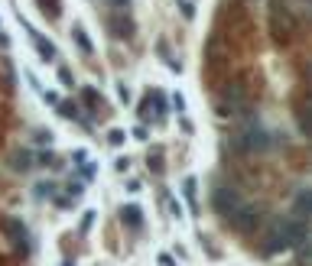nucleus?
I'll use <instances>...</instances> for the list:
<instances>
[{"instance_id":"nucleus-1","label":"nucleus","mask_w":312,"mask_h":266,"mask_svg":"<svg viewBox=\"0 0 312 266\" xmlns=\"http://www.w3.org/2000/svg\"><path fill=\"white\" fill-rule=\"evenodd\" d=\"M270 130H264L260 127V120H244V127L231 136V146L237 149V153H244V156H260V153H267L270 149Z\"/></svg>"},{"instance_id":"nucleus-2","label":"nucleus","mask_w":312,"mask_h":266,"mask_svg":"<svg viewBox=\"0 0 312 266\" xmlns=\"http://www.w3.org/2000/svg\"><path fill=\"white\" fill-rule=\"evenodd\" d=\"M241 204H244V195L237 192V188H231V185H218L215 192H211V208H215L221 218H231Z\"/></svg>"},{"instance_id":"nucleus-3","label":"nucleus","mask_w":312,"mask_h":266,"mask_svg":"<svg viewBox=\"0 0 312 266\" xmlns=\"http://www.w3.org/2000/svg\"><path fill=\"white\" fill-rule=\"evenodd\" d=\"M260 218H264V208H260V204L244 201L228 221H231L234 231H241V234H254V231H257V224H260Z\"/></svg>"},{"instance_id":"nucleus-4","label":"nucleus","mask_w":312,"mask_h":266,"mask_svg":"<svg viewBox=\"0 0 312 266\" xmlns=\"http://www.w3.org/2000/svg\"><path fill=\"white\" fill-rule=\"evenodd\" d=\"M221 98H225V104H228V107H231V110H241V107H247V85H244V81H237V78H234V81H228V85L225 88H221Z\"/></svg>"},{"instance_id":"nucleus-5","label":"nucleus","mask_w":312,"mask_h":266,"mask_svg":"<svg viewBox=\"0 0 312 266\" xmlns=\"http://www.w3.org/2000/svg\"><path fill=\"white\" fill-rule=\"evenodd\" d=\"M23 30H26V33H30V39H33V46H36V49H39V59H42V62H52V59H55V42H49V39H46V36H42V33H36V30H33V26H30V23H23Z\"/></svg>"},{"instance_id":"nucleus-6","label":"nucleus","mask_w":312,"mask_h":266,"mask_svg":"<svg viewBox=\"0 0 312 266\" xmlns=\"http://www.w3.org/2000/svg\"><path fill=\"white\" fill-rule=\"evenodd\" d=\"M7 231H10V240L20 247V250H30V231L20 218H7Z\"/></svg>"},{"instance_id":"nucleus-7","label":"nucleus","mask_w":312,"mask_h":266,"mask_svg":"<svg viewBox=\"0 0 312 266\" xmlns=\"http://www.w3.org/2000/svg\"><path fill=\"white\" fill-rule=\"evenodd\" d=\"M120 221H124L130 231H140V227H143V211H140V204H137V201L124 204V208H120Z\"/></svg>"},{"instance_id":"nucleus-8","label":"nucleus","mask_w":312,"mask_h":266,"mask_svg":"<svg viewBox=\"0 0 312 266\" xmlns=\"http://www.w3.org/2000/svg\"><path fill=\"white\" fill-rule=\"evenodd\" d=\"M72 39L78 42V49H81V52H85V55H91V52H94V42L88 39V33L81 30V26H78V23H75V30H72Z\"/></svg>"},{"instance_id":"nucleus-9","label":"nucleus","mask_w":312,"mask_h":266,"mask_svg":"<svg viewBox=\"0 0 312 266\" xmlns=\"http://www.w3.org/2000/svg\"><path fill=\"white\" fill-rule=\"evenodd\" d=\"M182 192H186L189 208H192V211H198V208H195V204H198V198H195V192H198V179H192V175H189V179L182 182Z\"/></svg>"},{"instance_id":"nucleus-10","label":"nucleus","mask_w":312,"mask_h":266,"mask_svg":"<svg viewBox=\"0 0 312 266\" xmlns=\"http://www.w3.org/2000/svg\"><path fill=\"white\" fill-rule=\"evenodd\" d=\"M309 204H312V198H309V192L303 188V192L296 195V204H293V211H296L299 221H306V214H309Z\"/></svg>"},{"instance_id":"nucleus-11","label":"nucleus","mask_w":312,"mask_h":266,"mask_svg":"<svg viewBox=\"0 0 312 266\" xmlns=\"http://www.w3.org/2000/svg\"><path fill=\"white\" fill-rule=\"evenodd\" d=\"M156 49H159V59H163V62L169 65L172 71H182V62H176V59L169 55V42H166V39H159V42H156Z\"/></svg>"},{"instance_id":"nucleus-12","label":"nucleus","mask_w":312,"mask_h":266,"mask_svg":"<svg viewBox=\"0 0 312 266\" xmlns=\"http://www.w3.org/2000/svg\"><path fill=\"white\" fill-rule=\"evenodd\" d=\"M81 101H85V107L88 110H98V107H101V94H98V91H94V88H81Z\"/></svg>"},{"instance_id":"nucleus-13","label":"nucleus","mask_w":312,"mask_h":266,"mask_svg":"<svg viewBox=\"0 0 312 266\" xmlns=\"http://www.w3.org/2000/svg\"><path fill=\"white\" fill-rule=\"evenodd\" d=\"M114 33L130 39V36H133V20H130V16H127V20H124V16H114Z\"/></svg>"},{"instance_id":"nucleus-14","label":"nucleus","mask_w":312,"mask_h":266,"mask_svg":"<svg viewBox=\"0 0 312 266\" xmlns=\"http://www.w3.org/2000/svg\"><path fill=\"white\" fill-rule=\"evenodd\" d=\"M147 98H150V104H153L156 117H163V114H166V94L163 91H147Z\"/></svg>"},{"instance_id":"nucleus-15","label":"nucleus","mask_w":312,"mask_h":266,"mask_svg":"<svg viewBox=\"0 0 312 266\" xmlns=\"http://www.w3.org/2000/svg\"><path fill=\"white\" fill-rule=\"evenodd\" d=\"M30 166H33V153H30V149L13 153V169H30Z\"/></svg>"},{"instance_id":"nucleus-16","label":"nucleus","mask_w":312,"mask_h":266,"mask_svg":"<svg viewBox=\"0 0 312 266\" xmlns=\"http://www.w3.org/2000/svg\"><path fill=\"white\" fill-rule=\"evenodd\" d=\"M39 10H42V13H46V16H52V20H55V16H59V13H62V7H59L55 0H39Z\"/></svg>"},{"instance_id":"nucleus-17","label":"nucleus","mask_w":312,"mask_h":266,"mask_svg":"<svg viewBox=\"0 0 312 266\" xmlns=\"http://www.w3.org/2000/svg\"><path fill=\"white\" fill-rule=\"evenodd\" d=\"M33 163H39V166H59V159H55L52 149H42V153H36V159H33Z\"/></svg>"},{"instance_id":"nucleus-18","label":"nucleus","mask_w":312,"mask_h":266,"mask_svg":"<svg viewBox=\"0 0 312 266\" xmlns=\"http://www.w3.org/2000/svg\"><path fill=\"white\" fill-rule=\"evenodd\" d=\"M124 140H127V133L120 130V127H114V130L108 133V143H111V146H120V143H124Z\"/></svg>"},{"instance_id":"nucleus-19","label":"nucleus","mask_w":312,"mask_h":266,"mask_svg":"<svg viewBox=\"0 0 312 266\" xmlns=\"http://www.w3.org/2000/svg\"><path fill=\"white\" fill-rule=\"evenodd\" d=\"M169 101H172V107L179 110V114H186V94H182V91H176V94L169 98Z\"/></svg>"},{"instance_id":"nucleus-20","label":"nucleus","mask_w":312,"mask_h":266,"mask_svg":"<svg viewBox=\"0 0 312 266\" xmlns=\"http://www.w3.org/2000/svg\"><path fill=\"white\" fill-rule=\"evenodd\" d=\"M147 166H150V169H153L156 175H159V172H163V169H166V166H163V159H159V153H153V156L147 159Z\"/></svg>"},{"instance_id":"nucleus-21","label":"nucleus","mask_w":312,"mask_h":266,"mask_svg":"<svg viewBox=\"0 0 312 266\" xmlns=\"http://www.w3.org/2000/svg\"><path fill=\"white\" fill-rule=\"evenodd\" d=\"M299 133H309V114H306V104H299Z\"/></svg>"},{"instance_id":"nucleus-22","label":"nucleus","mask_w":312,"mask_h":266,"mask_svg":"<svg viewBox=\"0 0 312 266\" xmlns=\"http://www.w3.org/2000/svg\"><path fill=\"white\" fill-rule=\"evenodd\" d=\"M117 98H120L124 104H130V88H127L124 81H117Z\"/></svg>"},{"instance_id":"nucleus-23","label":"nucleus","mask_w":312,"mask_h":266,"mask_svg":"<svg viewBox=\"0 0 312 266\" xmlns=\"http://www.w3.org/2000/svg\"><path fill=\"white\" fill-rule=\"evenodd\" d=\"M166 204H169V214H172V218H182V204L176 201V198H166Z\"/></svg>"},{"instance_id":"nucleus-24","label":"nucleus","mask_w":312,"mask_h":266,"mask_svg":"<svg viewBox=\"0 0 312 266\" xmlns=\"http://www.w3.org/2000/svg\"><path fill=\"white\" fill-rule=\"evenodd\" d=\"M81 192H85V185H81V182H78V179H72V182H69V195L81 198Z\"/></svg>"},{"instance_id":"nucleus-25","label":"nucleus","mask_w":312,"mask_h":266,"mask_svg":"<svg viewBox=\"0 0 312 266\" xmlns=\"http://www.w3.org/2000/svg\"><path fill=\"white\" fill-rule=\"evenodd\" d=\"M72 159H75V166H85V163H88V149H75V153H72Z\"/></svg>"},{"instance_id":"nucleus-26","label":"nucleus","mask_w":312,"mask_h":266,"mask_svg":"<svg viewBox=\"0 0 312 266\" xmlns=\"http://www.w3.org/2000/svg\"><path fill=\"white\" fill-rule=\"evenodd\" d=\"M179 7H182V16H186V20H192V16H195V7H192V0H182Z\"/></svg>"},{"instance_id":"nucleus-27","label":"nucleus","mask_w":312,"mask_h":266,"mask_svg":"<svg viewBox=\"0 0 312 266\" xmlns=\"http://www.w3.org/2000/svg\"><path fill=\"white\" fill-rule=\"evenodd\" d=\"M59 81H62L65 88H69V85H75V78H72V71H69V68H59Z\"/></svg>"},{"instance_id":"nucleus-28","label":"nucleus","mask_w":312,"mask_h":266,"mask_svg":"<svg viewBox=\"0 0 312 266\" xmlns=\"http://www.w3.org/2000/svg\"><path fill=\"white\" fill-rule=\"evenodd\" d=\"M91 224H94V211H88L85 218H81V234H88V231H91Z\"/></svg>"},{"instance_id":"nucleus-29","label":"nucleus","mask_w":312,"mask_h":266,"mask_svg":"<svg viewBox=\"0 0 312 266\" xmlns=\"http://www.w3.org/2000/svg\"><path fill=\"white\" fill-rule=\"evenodd\" d=\"M133 136H137L140 143H147L150 140V130H147V127H133Z\"/></svg>"},{"instance_id":"nucleus-30","label":"nucleus","mask_w":312,"mask_h":266,"mask_svg":"<svg viewBox=\"0 0 312 266\" xmlns=\"http://www.w3.org/2000/svg\"><path fill=\"white\" fill-rule=\"evenodd\" d=\"M156 260H159V266H176V260H172V253H159V257H156Z\"/></svg>"},{"instance_id":"nucleus-31","label":"nucleus","mask_w":312,"mask_h":266,"mask_svg":"<svg viewBox=\"0 0 312 266\" xmlns=\"http://www.w3.org/2000/svg\"><path fill=\"white\" fill-rule=\"evenodd\" d=\"M42 98H46V104H59V101H62L55 91H42Z\"/></svg>"},{"instance_id":"nucleus-32","label":"nucleus","mask_w":312,"mask_h":266,"mask_svg":"<svg viewBox=\"0 0 312 266\" xmlns=\"http://www.w3.org/2000/svg\"><path fill=\"white\" fill-rule=\"evenodd\" d=\"M114 10H124V7H130V0H108Z\"/></svg>"},{"instance_id":"nucleus-33","label":"nucleus","mask_w":312,"mask_h":266,"mask_svg":"<svg viewBox=\"0 0 312 266\" xmlns=\"http://www.w3.org/2000/svg\"><path fill=\"white\" fill-rule=\"evenodd\" d=\"M55 204H59L62 211H72V201H69V198H55Z\"/></svg>"},{"instance_id":"nucleus-34","label":"nucleus","mask_w":312,"mask_h":266,"mask_svg":"<svg viewBox=\"0 0 312 266\" xmlns=\"http://www.w3.org/2000/svg\"><path fill=\"white\" fill-rule=\"evenodd\" d=\"M179 127H182V133H192V120H189V117H182Z\"/></svg>"},{"instance_id":"nucleus-35","label":"nucleus","mask_w":312,"mask_h":266,"mask_svg":"<svg viewBox=\"0 0 312 266\" xmlns=\"http://www.w3.org/2000/svg\"><path fill=\"white\" fill-rule=\"evenodd\" d=\"M62 266H75V263H62Z\"/></svg>"},{"instance_id":"nucleus-36","label":"nucleus","mask_w":312,"mask_h":266,"mask_svg":"<svg viewBox=\"0 0 312 266\" xmlns=\"http://www.w3.org/2000/svg\"><path fill=\"white\" fill-rule=\"evenodd\" d=\"M176 3H182V0H176Z\"/></svg>"}]
</instances>
